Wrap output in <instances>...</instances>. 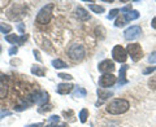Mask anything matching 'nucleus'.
Returning <instances> with one entry per match:
<instances>
[{
	"label": "nucleus",
	"instance_id": "nucleus-7",
	"mask_svg": "<svg viewBox=\"0 0 156 127\" xmlns=\"http://www.w3.org/2000/svg\"><path fill=\"white\" fill-rule=\"evenodd\" d=\"M116 77L113 74H103L99 78V86L100 88H107V87H112L116 83Z\"/></svg>",
	"mask_w": 156,
	"mask_h": 127
},
{
	"label": "nucleus",
	"instance_id": "nucleus-8",
	"mask_svg": "<svg viewBox=\"0 0 156 127\" xmlns=\"http://www.w3.org/2000/svg\"><path fill=\"white\" fill-rule=\"evenodd\" d=\"M98 69L103 74H112V71L115 70V62L111 60H104L98 65Z\"/></svg>",
	"mask_w": 156,
	"mask_h": 127
},
{
	"label": "nucleus",
	"instance_id": "nucleus-9",
	"mask_svg": "<svg viewBox=\"0 0 156 127\" xmlns=\"http://www.w3.org/2000/svg\"><path fill=\"white\" fill-rule=\"evenodd\" d=\"M50 100V95L46 91H38L33 95V101H35L38 105H44Z\"/></svg>",
	"mask_w": 156,
	"mask_h": 127
},
{
	"label": "nucleus",
	"instance_id": "nucleus-27",
	"mask_svg": "<svg viewBox=\"0 0 156 127\" xmlns=\"http://www.w3.org/2000/svg\"><path fill=\"white\" fill-rule=\"evenodd\" d=\"M58 77L60 78H62V79H66V81H70L72 79V75H69V74H65V73H60V74H58Z\"/></svg>",
	"mask_w": 156,
	"mask_h": 127
},
{
	"label": "nucleus",
	"instance_id": "nucleus-24",
	"mask_svg": "<svg viewBox=\"0 0 156 127\" xmlns=\"http://www.w3.org/2000/svg\"><path fill=\"white\" fill-rule=\"evenodd\" d=\"M148 87H150L151 90L156 91V75H152L148 79Z\"/></svg>",
	"mask_w": 156,
	"mask_h": 127
},
{
	"label": "nucleus",
	"instance_id": "nucleus-10",
	"mask_svg": "<svg viewBox=\"0 0 156 127\" xmlns=\"http://www.w3.org/2000/svg\"><path fill=\"white\" fill-rule=\"evenodd\" d=\"M73 84H70V83H60V84H57V94L58 95H68V94H70L72 90H73Z\"/></svg>",
	"mask_w": 156,
	"mask_h": 127
},
{
	"label": "nucleus",
	"instance_id": "nucleus-2",
	"mask_svg": "<svg viewBox=\"0 0 156 127\" xmlns=\"http://www.w3.org/2000/svg\"><path fill=\"white\" fill-rule=\"evenodd\" d=\"M52 8H53V4H47V5H44L39 11L37 19H35L39 25H47V23L50 22L51 14H52Z\"/></svg>",
	"mask_w": 156,
	"mask_h": 127
},
{
	"label": "nucleus",
	"instance_id": "nucleus-38",
	"mask_svg": "<svg viewBox=\"0 0 156 127\" xmlns=\"http://www.w3.org/2000/svg\"><path fill=\"white\" fill-rule=\"evenodd\" d=\"M18 30L21 33H23V25H22V23H20V25H18Z\"/></svg>",
	"mask_w": 156,
	"mask_h": 127
},
{
	"label": "nucleus",
	"instance_id": "nucleus-35",
	"mask_svg": "<svg viewBox=\"0 0 156 127\" xmlns=\"http://www.w3.org/2000/svg\"><path fill=\"white\" fill-rule=\"evenodd\" d=\"M34 55H35V58L38 61H42V58H41V55H39V52L37 50H34Z\"/></svg>",
	"mask_w": 156,
	"mask_h": 127
},
{
	"label": "nucleus",
	"instance_id": "nucleus-26",
	"mask_svg": "<svg viewBox=\"0 0 156 127\" xmlns=\"http://www.w3.org/2000/svg\"><path fill=\"white\" fill-rule=\"evenodd\" d=\"M50 122H51V123H58V122H60V117H58V115H52L51 117V118H50Z\"/></svg>",
	"mask_w": 156,
	"mask_h": 127
},
{
	"label": "nucleus",
	"instance_id": "nucleus-28",
	"mask_svg": "<svg viewBox=\"0 0 156 127\" xmlns=\"http://www.w3.org/2000/svg\"><path fill=\"white\" fill-rule=\"evenodd\" d=\"M148 61L150 62H152V63H156V52H152L150 55V57H148Z\"/></svg>",
	"mask_w": 156,
	"mask_h": 127
},
{
	"label": "nucleus",
	"instance_id": "nucleus-22",
	"mask_svg": "<svg viewBox=\"0 0 156 127\" xmlns=\"http://www.w3.org/2000/svg\"><path fill=\"white\" fill-rule=\"evenodd\" d=\"M73 96L74 97H85L86 96V91L82 88V87H77V90H76L74 94H73Z\"/></svg>",
	"mask_w": 156,
	"mask_h": 127
},
{
	"label": "nucleus",
	"instance_id": "nucleus-39",
	"mask_svg": "<svg viewBox=\"0 0 156 127\" xmlns=\"http://www.w3.org/2000/svg\"><path fill=\"white\" fill-rule=\"evenodd\" d=\"M0 53H2V46H0Z\"/></svg>",
	"mask_w": 156,
	"mask_h": 127
},
{
	"label": "nucleus",
	"instance_id": "nucleus-32",
	"mask_svg": "<svg viewBox=\"0 0 156 127\" xmlns=\"http://www.w3.org/2000/svg\"><path fill=\"white\" fill-rule=\"evenodd\" d=\"M46 127H68L66 123H56V125H50V126H46Z\"/></svg>",
	"mask_w": 156,
	"mask_h": 127
},
{
	"label": "nucleus",
	"instance_id": "nucleus-19",
	"mask_svg": "<svg viewBox=\"0 0 156 127\" xmlns=\"http://www.w3.org/2000/svg\"><path fill=\"white\" fill-rule=\"evenodd\" d=\"M126 22H128V21H126V18H125L124 14H120V17L117 18V19H116V22H115V26L121 27V26H124Z\"/></svg>",
	"mask_w": 156,
	"mask_h": 127
},
{
	"label": "nucleus",
	"instance_id": "nucleus-33",
	"mask_svg": "<svg viewBox=\"0 0 156 127\" xmlns=\"http://www.w3.org/2000/svg\"><path fill=\"white\" fill-rule=\"evenodd\" d=\"M17 47H12L11 48V50H9V55H11V56H13V55H16V53H17Z\"/></svg>",
	"mask_w": 156,
	"mask_h": 127
},
{
	"label": "nucleus",
	"instance_id": "nucleus-3",
	"mask_svg": "<svg viewBox=\"0 0 156 127\" xmlns=\"http://www.w3.org/2000/svg\"><path fill=\"white\" fill-rule=\"evenodd\" d=\"M68 55H69V57L73 61H76V62L82 61L85 58V48L81 44H73L70 46L69 51H68Z\"/></svg>",
	"mask_w": 156,
	"mask_h": 127
},
{
	"label": "nucleus",
	"instance_id": "nucleus-29",
	"mask_svg": "<svg viewBox=\"0 0 156 127\" xmlns=\"http://www.w3.org/2000/svg\"><path fill=\"white\" fill-rule=\"evenodd\" d=\"M156 70V66H152V67H147V69L143 70V74H150V73H152Z\"/></svg>",
	"mask_w": 156,
	"mask_h": 127
},
{
	"label": "nucleus",
	"instance_id": "nucleus-36",
	"mask_svg": "<svg viewBox=\"0 0 156 127\" xmlns=\"http://www.w3.org/2000/svg\"><path fill=\"white\" fill-rule=\"evenodd\" d=\"M151 26H152L154 29H156V17L152 19V21H151Z\"/></svg>",
	"mask_w": 156,
	"mask_h": 127
},
{
	"label": "nucleus",
	"instance_id": "nucleus-37",
	"mask_svg": "<svg viewBox=\"0 0 156 127\" xmlns=\"http://www.w3.org/2000/svg\"><path fill=\"white\" fill-rule=\"evenodd\" d=\"M42 123H34V125H30V126H27V127H41Z\"/></svg>",
	"mask_w": 156,
	"mask_h": 127
},
{
	"label": "nucleus",
	"instance_id": "nucleus-1",
	"mask_svg": "<svg viewBox=\"0 0 156 127\" xmlns=\"http://www.w3.org/2000/svg\"><path fill=\"white\" fill-rule=\"evenodd\" d=\"M130 108V102L125 99H115L112 100L108 105H107V112L109 114H122L125 112H128Z\"/></svg>",
	"mask_w": 156,
	"mask_h": 127
},
{
	"label": "nucleus",
	"instance_id": "nucleus-31",
	"mask_svg": "<svg viewBox=\"0 0 156 127\" xmlns=\"http://www.w3.org/2000/svg\"><path fill=\"white\" fill-rule=\"evenodd\" d=\"M130 9H131V4H129V5H126V7H124V8H121L120 9V12H130Z\"/></svg>",
	"mask_w": 156,
	"mask_h": 127
},
{
	"label": "nucleus",
	"instance_id": "nucleus-5",
	"mask_svg": "<svg viewBox=\"0 0 156 127\" xmlns=\"http://www.w3.org/2000/svg\"><path fill=\"white\" fill-rule=\"evenodd\" d=\"M112 56H113V60L117 62H125L128 60V53L126 50L121 46H116L113 50H112Z\"/></svg>",
	"mask_w": 156,
	"mask_h": 127
},
{
	"label": "nucleus",
	"instance_id": "nucleus-12",
	"mask_svg": "<svg viewBox=\"0 0 156 127\" xmlns=\"http://www.w3.org/2000/svg\"><path fill=\"white\" fill-rule=\"evenodd\" d=\"M96 94H98V96H99L101 100H107V99H109V97L113 96V92H112V91H105L104 88H98Z\"/></svg>",
	"mask_w": 156,
	"mask_h": 127
},
{
	"label": "nucleus",
	"instance_id": "nucleus-4",
	"mask_svg": "<svg viewBox=\"0 0 156 127\" xmlns=\"http://www.w3.org/2000/svg\"><path fill=\"white\" fill-rule=\"evenodd\" d=\"M126 53H129V56L131 57V60L134 62L139 61L140 58L143 57V51H142V47L138 43H130V44L126 47Z\"/></svg>",
	"mask_w": 156,
	"mask_h": 127
},
{
	"label": "nucleus",
	"instance_id": "nucleus-34",
	"mask_svg": "<svg viewBox=\"0 0 156 127\" xmlns=\"http://www.w3.org/2000/svg\"><path fill=\"white\" fill-rule=\"evenodd\" d=\"M52 109V106L51 105H44V106H43V109H39V112H41V113H43V112H46V110H51Z\"/></svg>",
	"mask_w": 156,
	"mask_h": 127
},
{
	"label": "nucleus",
	"instance_id": "nucleus-30",
	"mask_svg": "<svg viewBox=\"0 0 156 127\" xmlns=\"http://www.w3.org/2000/svg\"><path fill=\"white\" fill-rule=\"evenodd\" d=\"M26 40H27V35H22L21 38L18 39V44H20V46H22V44H23V43H25Z\"/></svg>",
	"mask_w": 156,
	"mask_h": 127
},
{
	"label": "nucleus",
	"instance_id": "nucleus-11",
	"mask_svg": "<svg viewBox=\"0 0 156 127\" xmlns=\"http://www.w3.org/2000/svg\"><path fill=\"white\" fill-rule=\"evenodd\" d=\"M76 14H77V17H78V18L82 19V21H87V19H90V14H89V12H87L86 9H83L82 7H78V8H77Z\"/></svg>",
	"mask_w": 156,
	"mask_h": 127
},
{
	"label": "nucleus",
	"instance_id": "nucleus-16",
	"mask_svg": "<svg viewBox=\"0 0 156 127\" xmlns=\"http://www.w3.org/2000/svg\"><path fill=\"white\" fill-rule=\"evenodd\" d=\"M124 16L126 18V21H134V19L139 18V12L138 11H130L129 13L124 14Z\"/></svg>",
	"mask_w": 156,
	"mask_h": 127
},
{
	"label": "nucleus",
	"instance_id": "nucleus-15",
	"mask_svg": "<svg viewBox=\"0 0 156 127\" xmlns=\"http://www.w3.org/2000/svg\"><path fill=\"white\" fill-rule=\"evenodd\" d=\"M31 73L34 75H37V77H44V74H46V69L43 66H38V65H35V66H33L31 67Z\"/></svg>",
	"mask_w": 156,
	"mask_h": 127
},
{
	"label": "nucleus",
	"instance_id": "nucleus-21",
	"mask_svg": "<svg viewBox=\"0 0 156 127\" xmlns=\"http://www.w3.org/2000/svg\"><path fill=\"white\" fill-rule=\"evenodd\" d=\"M18 36L16 35V34H11V35H7L5 36V40L8 43H12V44H16V43H18Z\"/></svg>",
	"mask_w": 156,
	"mask_h": 127
},
{
	"label": "nucleus",
	"instance_id": "nucleus-13",
	"mask_svg": "<svg viewBox=\"0 0 156 127\" xmlns=\"http://www.w3.org/2000/svg\"><path fill=\"white\" fill-rule=\"evenodd\" d=\"M8 94V86L3 78H0V99H5Z\"/></svg>",
	"mask_w": 156,
	"mask_h": 127
},
{
	"label": "nucleus",
	"instance_id": "nucleus-20",
	"mask_svg": "<svg viewBox=\"0 0 156 127\" xmlns=\"http://www.w3.org/2000/svg\"><path fill=\"white\" fill-rule=\"evenodd\" d=\"M0 31H2L3 34H8V33L12 31V26L8 25V23L2 22V23H0Z\"/></svg>",
	"mask_w": 156,
	"mask_h": 127
},
{
	"label": "nucleus",
	"instance_id": "nucleus-6",
	"mask_svg": "<svg viewBox=\"0 0 156 127\" xmlns=\"http://www.w3.org/2000/svg\"><path fill=\"white\" fill-rule=\"evenodd\" d=\"M140 33H142L140 26H136V25L135 26H130L124 31V36H125L126 40H133V39H136L140 35Z\"/></svg>",
	"mask_w": 156,
	"mask_h": 127
},
{
	"label": "nucleus",
	"instance_id": "nucleus-17",
	"mask_svg": "<svg viewBox=\"0 0 156 127\" xmlns=\"http://www.w3.org/2000/svg\"><path fill=\"white\" fill-rule=\"evenodd\" d=\"M52 66L55 67V69H64V67H68L66 63L62 61V60H60V58H57V60H53L52 61Z\"/></svg>",
	"mask_w": 156,
	"mask_h": 127
},
{
	"label": "nucleus",
	"instance_id": "nucleus-23",
	"mask_svg": "<svg viewBox=\"0 0 156 127\" xmlns=\"http://www.w3.org/2000/svg\"><path fill=\"white\" fill-rule=\"evenodd\" d=\"M89 8L91 9L92 12H95V13H103L104 12V8L103 7H99V5H95V4H90Z\"/></svg>",
	"mask_w": 156,
	"mask_h": 127
},
{
	"label": "nucleus",
	"instance_id": "nucleus-25",
	"mask_svg": "<svg viewBox=\"0 0 156 127\" xmlns=\"http://www.w3.org/2000/svg\"><path fill=\"white\" fill-rule=\"evenodd\" d=\"M119 13H120V9H112V11L109 12V14H108V19L115 18V17H116Z\"/></svg>",
	"mask_w": 156,
	"mask_h": 127
},
{
	"label": "nucleus",
	"instance_id": "nucleus-14",
	"mask_svg": "<svg viewBox=\"0 0 156 127\" xmlns=\"http://www.w3.org/2000/svg\"><path fill=\"white\" fill-rule=\"evenodd\" d=\"M128 69H129L128 65L121 66V69H120V81H119L120 86L126 84V83H128V79H126V77H125V73H126V70H128Z\"/></svg>",
	"mask_w": 156,
	"mask_h": 127
},
{
	"label": "nucleus",
	"instance_id": "nucleus-18",
	"mask_svg": "<svg viewBox=\"0 0 156 127\" xmlns=\"http://www.w3.org/2000/svg\"><path fill=\"white\" fill-rule=\"evenodd\" d=\"M80 121L82 122V123H85V122L87 121V118H89V110L87 109H82L81 112H80Z\"/></svg>",
	"mask_w": 156,
	"mask_h": 127
}]
</instances>
